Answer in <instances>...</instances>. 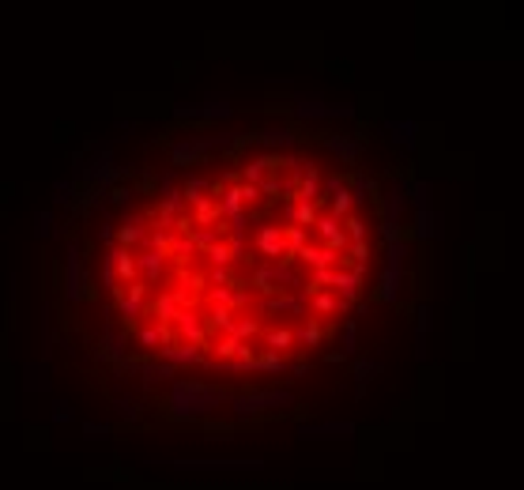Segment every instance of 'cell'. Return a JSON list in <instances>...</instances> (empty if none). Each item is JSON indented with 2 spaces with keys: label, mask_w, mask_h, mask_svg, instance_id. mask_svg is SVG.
Masks as SVG:
<instances>
[{
  "label": "cell",
  "mask_w": 524,
  "mask_h": 490,
  "mask_svg": "<svg viewBox=\"0 0 524 490\" xmlns=\"http://www.w3.org/2000/svg\"><path fill=\"white\" fill-rule=\"evenodd\" d=\"M272 403H291L287 392H260V396H245V400H238V411L249 415V411H264L272 408Z\"/></svg>",
  "instance_id": "cell-1"
},
{
  "label": "cell",
  "mask_w": 524,
  "mask_h": 490,
  "mask_svg": "<svg viewBox=\"0 0 524 490\" xmlns=\"http://www.w3.org/2000/svg\"><path fill=\"white\" fill-rule=\"evenodd\" d=\"M299 113H302V117H340V113H351V110H347V106H325V102H313V106H309V102H302Z\"/></svg>",
  "instance_id": "cell-2"
},
{
  "label": "cell",
  "mask_w": 524,
  "mask_h": 490,
  "mask_svg": "<svg viewBox=\"0 0 524 490\" xmlns=\"http://www.w3.org/2000/svg\"><path fill=\"white\" fill-rule=\"evenodd\" d=\"M389 128L396 133V140H403V143H408V147L415 143V125H411V121H403V125H389Z\"/></svg>",
  "instance_id": "cell-4"
},
{
  "label": "cell",
  "mask_w": 524,
  "mask_h": 490,
  "mask_svg": "<svg viewBox=\"0 0 524 490\" xmlns=\"http://www.w3.org/2000/svg\"><path fill=\"white\" fill-rule=\"evenodd\" d=\"M302 434H306V438H332V434L347 438V434H351V426H336V423H328V426H306Z\"/></svg>",
  "instance_id": "cell-3"
}]
</instances>
